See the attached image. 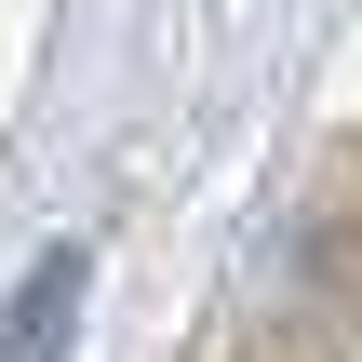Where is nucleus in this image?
<instances>
[{"label": "nucleus", "instance_id": "f257e3e1", "mask_svg": "<svg viewBox=\"0 0 362 362\" xmlns=\"http://www.w3.org/2000/svg\"><path fill=\"white\" fill-rule=\"evenodd\" d=\"M81 282H94V255L54 242V255L13 282V309H0V362H67V336H81Z\"/></svg>", "mask_w": 362, "mask_h": 362}]
</instances>
